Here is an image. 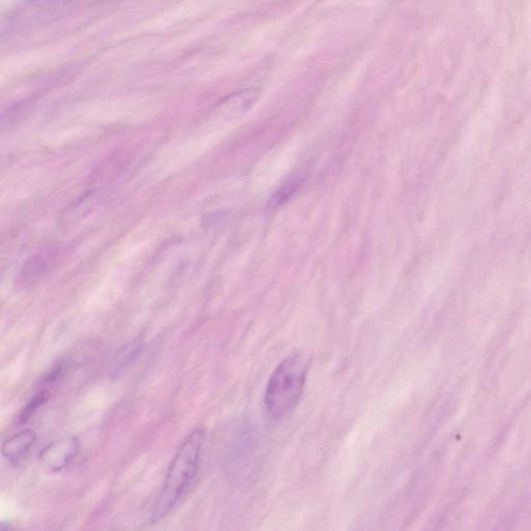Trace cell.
Here are the masks:
<instances>
[{
  "label": "cell",
  "instance_id": "cell-5",
  "mask_svg": "<svg viewBox=\"0 0 531 531\" xmlns=\"http://www.w3.org/2000/svg\"><path fill=\"white\" fill-rule=\"evenodd\" d=\"M58 257L53 250L42 252L30 258L22 269L21 278L25 283L33 284L45 276Z\"/></svg>",
  "mask_w": 531,
  "mask_h": 531
},
{
  "label": "cell",
  "instance_id": "cell-8",
  "mask_svg": "<svg viewBox=\"0 0 531 531\" xmlns=\"http://www.w3.org/2000/svg\"><path fill=\"white\" fill-rule=\"evenodd\" d=\"M300 184V179H293L284 183V184L274 193V197H272V205L280 206L282 202L288 200L292 197Z\"/></svg>",
  "mask_w": 531,
  "mask_h": 531
},
{
  "label": "cell",
  "instance_id": "cell-2",
  "mask_svg": "<svg viewBox=\"0 0 531 531\" xmlns=\"http://www.w3.org/2000/svg\"><path fill=\"white\" fill-rule=\"evenodd\" d=\"M307 372V359L300 353H293L277 365L265 394V406L271 419L280 421L293 413L305 390Z\"/></svg>",
  "mask_w": 531,
  "mask_h": 531
},
{
  "label": "cell",
  "instance_id": "cell-1",
  "mask_svg": "<svg viewBox=\"0 0 531 531\" xmlns=\"http://www.w3.org/2000/svg\"><path fill=\"white\" fill-rule=\"evenodd\" d=\"M204 444L205 431L201 429H193L183 440L168 466L159 495L157 496L151 511V522H159L172 514L187 495L198 477Z\"/></svg>",
  "mask_w": 531,
  "mask_h": 531
},
{
  "label": "cell",
  "instance_id": "cell-4",
  "mask_svg": "<svg viewBox=\"0 0 531 531\" xmlns=\"http://www.w3.org/2000/svg\"><path fill=\"white\" fill-rule=\"evenodd\" d=\"M36 442L37 434L33 429H24L3 442V457L9 464L17 466L28 457Z\"/></svg>",
  "mask_w": 531,
  "mask_h": 531
},
{
  "label": "cell",
  "instance_id": "cell-6",
  "mask_svg": "<svg viewBox=\"0 0 531 531\" xmlns=\"http://www.w3.org/2000/svg\"><path fill=\"white\" fill-rule=\"evenodd\" d=\"M48 397V391L41 390L40 393H37L33 398H31L27 406H25L22 409L20 414H19V423H21V425H23V423H27L31 417L37 413V411L45 404Z\"/></svg>",
  "mask_w": 531,
  "mask_h": 531
},
{
  "label": "cell",
  "instance_id": "cell-9",
  "mask_svg": "<svg viewBox=\"0 0 531 531\" xmlns=\"http://www.w3.org/2000/svg\"><path fill=\"white\" fill-rule=\"evenodd\" d=\"M2 531H14V529L12 528L10 524L3 523Z\"/></svg>",
  "mask_w": 531,
  "mask_h": 531
},
{
  "label": "cell",
  "instance_id": "cell-3",
  "mask_svg": "<svg viewBox=\"0 0 531 531\" xmlns=\"http://www.w3.org/2000/svg\"><path fill=\"white\" fill-rule=\"evenodd\" d=\"M79 452V439L75 436H69L44 447L39 453V460L49 472L60 473L72 464Z\"/></svg>",
  "mask_w": 531,
  "mask_h": 531
},
{
  "label": "cell",
  "instance_id": "cell-7",
  "mask_svg": "<svg viewBox=\"0 0 531 531\" xmlns=\"http://www.w3.org/2000/svg\"><path fill=\"white\" fill-rule=\"evenodd\" d=\"M143 343L141 340H135L132 343L126 347L124 352L119 356L118 364L116 366V372L124 371L130 365L133 360H135L138 354L142 351Z\"/></svg>",
  "mask_w": 531,
  "mask_h": 531
}]
</instances>
